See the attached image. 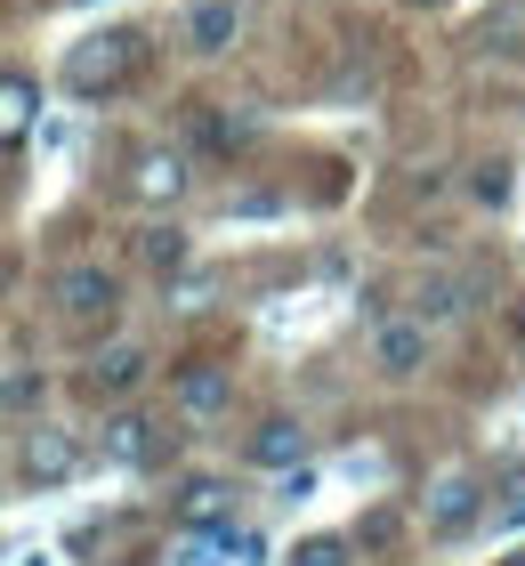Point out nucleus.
Wrapping results in <instances>:
<instances>
[{"label":"nucleus","instance_id":"nucleus-1","mask_svg":"<svg viewBox=\"0 0 525 566\" xmlns=\"http://www.w3.org/2000/svg\"><path fill=\"white\" fill-rule=\"evenodd\" d=\"M138 65H146V33L138 24H105V33L65 49V90L97 106V97H122L129 82H138Z\"/></svg>","mask_w":525,"mask_h":566},{"label":"nucleus","instance_id":"nucleus-2","mask_svg":"<svg viewBox=\"0 0 525 566\" xmlns=\"http://www.w3.org/2000/svg\"><path fill=\"white\" fill-rule=\"evenodd\" d=\"M49 307H57V324H73V332H114L122 324V275L105 260H65L49 275Z\"/></svg>","mask_w":525,"mask_h":566},{"label":"nucleus","instance_id":"nucleus-3","mask_svg":"<svg viewBox=\"0 0 525 566\" xmlns=\"http://www.w3.org/2000/svg\"><path fill=\"white\" fill-rule=\"evenodd\" d=\"M227 413H234V365H219V356H187V365H170V421L210 429Z\"/></svg>","mask_w":525,"mask_h":566},{"label":"nucleus","instance_id":"nucleus-4","mask_svg":"<svg viewBox=\"0 0 525 566\" xmlns=\"http://www.w3.org/2000/svg\"><path fill=\"white\" fill-rule=\"evenodd\" d=\"M170 446V421L146 413V405H105V429H97V453L114 461V470H146V461H162Z\"/></svg>","mask_w":525,"mask_h":566},{"label":"nucleus","instance_id":"nucleus-5","mask_svg":"<svg viewBox=\"0 0 525 566\" xmlns=\"http://www.w3.org/2000/svg\"><path fill=\"white\" fill-rule=\"evenodd\" d=\"M146 380H154V356L138 340H105L90 365H82V397H97V405H138Z\"/></svg>","mask_w":525,"mask_h":566},{"label":"nucleus","instance_id":"nucleus-6","mask_svg":"<svg viewBox=\"0 0 525 566\" xmlns=\"http://www.w3.org/2000/svg\"><path fill=\"white\" fill-rule=\"evenodd\" d=\"M82 470V446L57 421H17V485H65Z\"/></svg>","mask_w":525,"mask_h":566},{"label":"nucleus","instance_id":"nucleus-7","mask_svg":"<svg viewBox=\"0 0 525 566\" xmlns=\"http://www.w3.org/2000/svg\"><path fill=\"white\" fill-rule=\"evenodd\" d=\"M485 518V478L477 470H437L429 494H420V526L429 534H469Z\"/></svg>","mask_w":525,"mask_h":566},{"label":"nucleus","instance_id":"nucleus-8","mask_svg":"<svg viewBox=\"0 0 525 566\" xmlns=\"http://www.w3.org/2000/svg\"><path fill=\"white\" fill-rule=\"evenodd\" d=\"M429 356H437L429 316H388V324L372 332V373H380V380H412V373H429Z\"/></svg>","mask_w":525,"mask_h":566},{"label":"nucleus","instance_id":"nucleus-9","mask_svg":"<svg viewBox=\"0 0 525 566\" xmlns=\"http://www.w3.org/2000/svg\"><path fill=\"white\" fill-rule=\"evenodd\" d=\"M234 33H243V9H234V0H195V9L178 17V49H187V57H227Z\"/></svg>","mask_w":525,"mask_h":566},{"label":"nucleus","instance_id":"nucleus-10","mask_svg":"<svg viewBox=\"0 0 525 566\" xmlns=\"http://www.w3.org/2000/svg\"><path fill=\"white\" fill-rule=\"evenodd\" d=\"M170 510H178V526L227 534V526H234V485H227V478H187V485L170 494Z\"/></svg>","mask_w":525,"mask_h":566},{"label":"nucleus","instance_id":"nucleus-11","mask_svg":"<svg viewBox=\"0 0 525 566\" xmlns=\"http://www.w3.org/2000/svg\"><path fill=\"white\" fill-rule=\"evenodd\" d=\"M129 195L138 202H178L187 195V154L178 146H146L138 163H129Z\"/></svg>","mask_w":525,"mask_h":566},{"label":"nucleus","instance_id":"nucleus-12","mask_svg":"<svg viewBox=\"0 0 525 566\" xmlns=\"http://www.w3.org/2000/svg\"><path fill=\"white\" fill-rule=\"evenodd\" d=\"M243 453L259 461V470H300V461H307V429H300L292 413H267V421L251 429V446H243Z\"/></svg>","mask_w":525,"mask_h":566},{"label":"nucleus","instance_id":"nucleus-13","mask_svg":"<svg viewBox=\"0 0 525 566\" xmlns=\"http://www.w3.org/2000/svg\"><path fill=\"white\" fill-rule=\"evenodd\" d=\"M405 534H412L405 510H397V502H372V510L356 518V551H364V558H388V551H405Z\"/></svg>","mask_w":525,"mask_h":566},{"label":"nucleus","instance_id":"nucleus-14","mask_svg":"<svg viewBox=\"0 0 525 566\" xmlns=\"http://www.w3.org/2000/svg\"><path fill=\"white\" fill-rule=\"evenodd\" d=\"M283 566H356V534H307L283 551Z\"/></svg>","mask_w":525,"mask_h":566},{"label":"nucleus","instance_id":"nucleus-15","mask_svg":"<svg viewBox=\"0 0 525 566\" xmlns=\"http://www.w3.org/2000/svg\"><path fill=\"white\" fill-rule=\"evenodd\" d=\"M138 260H146L154 275H178V268H187V235H178V227H146V235H138Z\"/></svg>","mask_w":525,"mask_h":566},{"label":"nucleus","instance_id":"nucleus-16","mask_svg":"<svg viewBox=\"0 0 525 566\" xmlns=\"http://www.w3.org/2000/svg\"><path fill=\"white\" fill-rule=\"evenodd\" d=\"M9 146H24V130H33V106H41V90H33V73H9Z\"/></svg>","mask_w":525,"mask_h":566},{"label":"nucleus","instance_id":"nucleus-17","mask_svg":"<svg viewBox=\"0 0 525 566\" xmlns=\"http://www.w3.org/2000/svg\"><path fill=\"white\" fill-rule=\"evenodd\" d=\"M49 397V380H33V365H24V356H17V365H9V413L17 421H33V405Z\"/></svg>","mask_w":525,"mask_h":566},{"label":"nucleus","instance_id":"nucleus-18","mask_svg":"<svg viewBox=\"0 0 525 566\" xmlns=\"http://www.w3.org/2000/svg\"><path fill=\"white\" fill-rule=\"evenodd\" d=\"M469 195H477L485 211H502V202H510V163H477V178H469Z\"/></svg>","mask_w":525,"mask_h":566},{"label":"nucleus","instance_id":"nucleus-19","mask_svg":"<svg viewBox=\"0 0 525 566\" xmlns=\"http://www.w3.org/2000/svg\"><path fill=\"white\" fill-rule=\"evenodd\" d=\"M502 566H525V551H517V558H502Z\"/></svg>","mask_w":525,"mask_h":566},{"label":"nucleus","instance_id":"nucleus-20","mask_svg":"<svg viewBox=\"0 0 525 566\" xmlns=\"http://www.w3.org/2000/svg\"><path fill=\"white\" fill-rule=\"evenodd\" d=\"M517 324H525V300H517Z\"/></svg>","mask_w":525,"mask_h":566},{"label":"nucleus","instance_id":"nucleus-21","mask_svg":"<svg viewBox=\"0 0 525 566\" xmlns=\"http://www.w3.org/2000/svg\"><path fill=\"white\" fill-rule=\"evenodd\" d=\"M420 9H437V0H420Z\"/></svg>","mask_w":525,"mask_h":566}]
</instances>
